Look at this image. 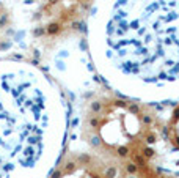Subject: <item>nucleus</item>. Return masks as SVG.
<instances>
[{
  "instance_id": "f257e3e1",
  "label": "nucleus",
  "mask_w": 179,
  "mask_h": 178,
  "mask_svg": "<svg viewBox=\"0 0 179 178\" xmlns=\"http://www.w3.org/2000/svg\"><path fill=\"white\" fill-rule=\"evenodd\" d=\"M86 38L108 88L144 102L179 99V0H96Z\"/></svg>"
},
{
  "instance_id": "f03ea898",
  "label": "nucleus",
  "mask_w": 179,
  "mask_h": 178,
  "mask_svg": "<svg viewBox=\"0 0 179 178\" xmlns=\"http://www.w3.org/2000/svg\"><path fill=\"white\" fill-rule=\"evenodd\" d=\"M68 109L60 87L32 61L0 71V178H49L63 159Z\"/></svg>"
},
{
  "instance_id": "7ed1b4c3",
  "label": "nucleus",
  "mask_w": 179,
  "mask_h": 178,
  "mask_svg": "<svg viewBox=\"0 0 179 178\" xmlns=\"http://www.w3.org/2000/svg\"><path fill=\"white\" fill-rule=\"evenodd\" d=\"M80 131L90 153L134 172L156 156L163 123L149 102L108 88L83 102Z\"/></svg>"
},
{
  "instance_id": "20e7f679",
  "label": "nucleus",
  "mask_w": 179,
  "mask_h": 178,
  "mask_svg": "<svg viewBox=\"0 0 179 178\" xmlns=\"http://www.w3.org/2000/svg\"><path fill=\"white\" fill-rule=\"evenodd\" d=\"M96 0H41L36 33L44 41L58 39L88 17Z\"/></svg>"
},
{
  "instance_id": "39448f33",
  "label": "nucleus",
  "mask_w": 179,
  "mask_h": 178,
  "mask_svg": "<svg viewBox=\"0 0 179 178\" xmlns=\"http://www.w3.org/2000/svg\"><path fill=\"white\" fill-rule=\"evenodd\" d=\"M163 137L171 148L179 151V102L174 104L168 120L163 123Z\"/></svg>"
},
{
  "instance_id": "423d86ee",
  "label": "nucleus",
  "mask_w": 179,
  "mask_h": 178,
  "mask_svg": "<svg viewBox=\"0 0 179 178\" xmlns=\"http://www.w3.org/2000/svg\"><path fill=\"white\" fill-rule=\"evenodd\" d=\"M124 178H174V176L165 173L162 170H157L151 164H148V166H143L140 169L134 170V172H126Z\"/></svg>"
}]
</instances>
